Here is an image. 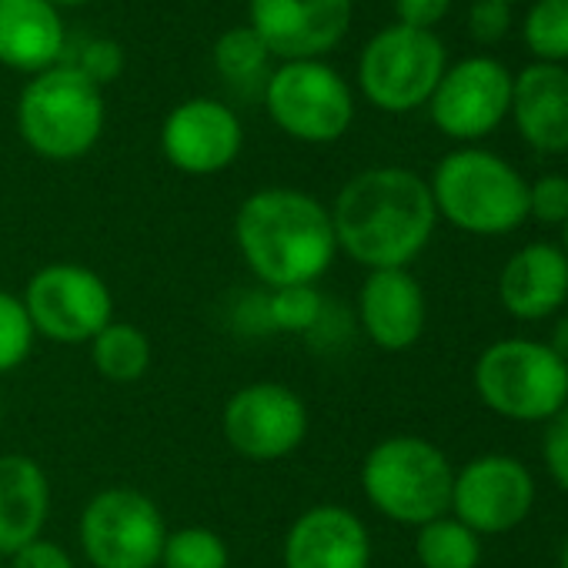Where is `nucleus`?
Listing matches in <instances>:
<instances>
[{
  "mask_svg": "<svg viewBox=\"0 0 568 568\" xmlns=\"http://www.w3.org/2000/svg\"><path fill=\"white\" fill-rule=\"evenodd\" d=\"M328 211L338 254L368 271L408 267L432 244L438 224L428 181L395 164L368 168L345 181Z\"/></svg>",
  "mask_w": 568,
  "mask_h": 568,
  "instance_id": "f257e3e1",
  "label": "nucleus"
},
{
  "mask_svg": "<svg viewBox=\"0 0 568 568\" xmlns=\"http://www.w3.org/2000/svg\"><path fill=\"white\" fill-rule=\"evenodd\" d=\"M234 244L264 288L318 284L338 257L332 211L298 187H261L234 214Z\"/></svg>",
  "mask_w": 568,
  "mask_h": 568,
  "instance_id": "f03ea898",
  "label": "nucleus"
},
{
  "mask_svg": "<svg viewBox=\"0 0 568 568\" xmlns=\"http://www.w3.org/2000/svg\"><path fill=\"white\" fill-rule=\"evenodd\" d=\"M438 217L475 237H501L528 217V181L515 164L485 151L458 148L435 164L428 181Z\"/></svg>",
  "mask_w": 568,
  "mask_h": 568,
  "instance_id": "7ed1b4c3",
  "label": "nucleus"
},
{
  "mask_svg": "<svg viewBox=\"0 0 568 568\" xmlns=\"http://www.w3.org/2000/svg\"><path fill=\"white\" fill-rule=\"evenodd\" d=\"M455 465L448 455L418 435H388L368 448L362 462V491L368 505L408 528H422L452 508Z\"/></svg>",
  "mask_w": 568,
  "mask_h": 568,
  "instance_id": "20e7f679",
  "label": "nucleus"
},
{
  "mask_svg": "<svg viewBox=\"0 0 568 568\" xmlns=\"http://www.w3.org/2000/svg\"><path fill=\"white\" fill-rule=\"evenodd\" d=\"M471 385L488 412L508 422H551L568 405V365L535 338H501L481 348Z\"/></svg>",
  "mask_w": 568,
  "mask_h": 568,
  "instance_id": "39448f33",
  "label": "nucleus"
},
{
  "mask_svg": "<svg viewBox=\"0 0 568 568\" xmlns=\"http://www.w3.org/2000/svg\"><path fill=\"white\" fill-rule=\"evenodd\" d=\"M104 114L101 88L71 64H58L21 91L18 131L38 158L78 161L101 141Z\"/></svg>",
  "mask_w": 568,
  "mask_h": 568,
  "instance_id": "423d86ee",
  "label": "nucleus"
},
{
  "mask_svg": "<svg viewBox=\"0 0 568 568\" xmlns=\"http://www.w3.org/2000/svg\"><path fill=\"white\" fill-rule=\"evenodd\" d=\"M158 501L131 485H111L88 498L78 538L91 568H158L168 538Z\"/></svg>",
  "mask_w": 568,
  "mask_h": 568,
  "instance_id": "0eeeda50",
  "label": "nucleus"
},
{
  "mask_svg": "<svg viewBox=\"0 0 568 568\" xmlns=\"http://www.w3.org/2000/svg\"><path fill=\"white\" fill-rule=\"evenodd\" d=\"M445 68V44L435 38V31L392 24L365 44L358 84L378 111L408 114L432 101Z\"/></svg>",
  "mask_w": 568,
  "mask_h": 568,
  "instance_id": "6e6552de",
  "label": "nucleus"
},
{
  "mask_svg": "<svg viewBox=\"0 0 568 568\" xmlns=\"http://www.w3.org/2000/svg\"><path fill=\"white\" fill-rule=\"evenodd\" d=\"M271 121L302 144H335L355 121L348 81L322 61H284L264 84Z\"/></svg>",
  "mask_w": 568,
  "mask_h": 568,
  "instance_id": "1a4fd4ad",
  "label": "nucleus"
},
{
  "mask_svg": "<svg viewBox=\"0 0 568 568\" xmlns=\"http://www.w3.org/2000/svg\"><path fill=\"white\" fill-rule=\"evenodd\" d=\"M21 298L34 332L58 345H88L114 322L111 284L78 261H51L38 267Z\"/></svg>",
  "mask_w": 568,
  "mask_h": 568,
  "instance_id": "9d476101",
  "label": "nucleus"
},
{
  "mask_svg": "<svg viewBox=\"0 0 568 568\" xmlns=\"http://www.w3.org/2000/svg\"><path fill=\"white\" fill-rule=\"evenodd\" d=\"M312 428L305 398L284 382H251L237 388L221 412V432L234 455L271 465L295 455Z\"/></svg>",
  "mask_w": 568,
  "mask_h": 568,
  "instance_id": "9b49d317",
  "label": "nucleus"
},
{
  "mask_svg": "<svg viewBox=\"0 0 568 568\" xmlns=\"http://www.w3.org/2000/svg\"><path fill=\"white\" fill-rule=\"evenodd\" d=\"M535 508V478L515 455H478L455 471L452 508L478 538L518 528Z\"/></svg>",
  "mask_w": 568,
  "mask_h": 568,
  "instance_id": "f8f14e48",
  "label": "nucleus"
},
{
  "mask_svg": "<svg viewBox=\"0 0 568 568\" xmlns=\"http://www.w3.org/2000/svg\"><path fill=\"white\" fill-rule=\"evenodd\" d=\"M508 108H511V74L501 61L488 54H475L445 68L428 101L432 124L445 138L465 144L488 138L508 118Z\"/></svg>",
  "mask_w": 568,
  "mask_h": 568,
  "instance_id": "ddd939ff",
  "label": "nucleus"
},
{
  "mask_svg": "<svg viewBox=\"0 0 568 568\" xmlns=\"http://www.w3.org/2000/svg\"><path fill=\"white\" fill-rule=\"evenodd\" d=\"M352 24V0H251V28L271 58L318 61Z\"/></svg>",
  "mask_w": 568,
  "mask_h": 568,
  "instance_id": "4468645a",
  "label": "nucleus"
},
{
  "mask_svg": "<svg viewBox=\"0 0 568 568\" xmlns=\"http://www.w3.org/2000/svg\"><path fill=\"white\" fill-rule=\"evenodd\" d=\"M244 148V128L237 114L211 98H191L178 104L161 124V151L168 164L191 178L227 171Z\"/></svg>",
  "mask_w": 568,
  "mask_h": 568,
  "instance_id": "2eb2a0df",
  "label": "nucleus"
},
{
  "mask_svg": "<svg viewBox=\"0 0 568 568\" xmlns=\"http://www.w3.org/2000/svg\"><path fill=\"white\" fill-rule=\"evenodd\" d=\"M284 568H372V531L358 511L322 501L305 508L284 531Z\"/></svg>",
  "mask_w": 568,
  "mask_h": 568,
  "instance_id": "dca6fc26",
  "label": "nucleus"
},
{
  "mask_svg": "<svg viewBox=\"0 0 568 568\" xmlns=\"http://www.w3.org/2000/svg\"><path fill=\"white\" fill-rule=\"evenodd\" d=\"M358 325L382 352H408L422 342L428 325V298L408 267L368 271L358 288Z\"/></svg>",
  "mask_w": 568,
  "mask_h": 568,
  "instance_id": "f3484780",
  "label": "nucleus"
},
{
  "mask_svg": "<svg viewBox=\"0 0 568 568\" xmlns=\"http://www.w3.org/2000/svg\"><path fill=\"white\" fill-rule=\"evenodd\" d=\"M498 302L518 322H548L568 302V257L551 241L518 247L498 271Z\"/></svg>",
  "mask_w": 568,
  "mask_h": 568,
  "instance_id": "a211bd4d",
  "label": "nucleus"
},
{
  "mask_svg": "<svg viewBox=\"0 0 568 568\" xmlns=\"http://www.w3.org/2000/svg\"><path fill=\"white\" fill-rule=\"evenodd\" d=\"M518 138L541 154H568V71L565 64H528L511 78L508 108Z\"/></svg>",
  "mask_w": 568,
  "mask_h": 568,
  "instance_id": "6ab92c4d",
  "label": "nucleus"
},
{
  "mask_svg": "<svg viewBox=\"0 0 568 568\" xmlns=\"http://www.w3.org/2000/svg\"><path fill=\"white\" fill-rule=\"evenodd\" d=\"M51 518V478L21 452L0 455V558L44 535Z\"/></svg>",
  "mask_w": 568,
  "mask_h": 568,
  "instance_id": "aec40b11",
  "label": "nucleus"
},
{
  "mask_svg": "<svg viewBox=\"0 0 568 568\" xmlns=\"http://www.w3.org/2000/svg\"><path fill=\"white\" fill-rule=\"evenodd\" d=\"M68 34L64 21L48 0H0V64L14 71L58 68Z\"/></svg>",
  "mask_w": 568,
  "mask_h": 568,
  "instance_id": "412c9836",
  "label": "nucleus"
},
{
  "mask_svg": "<svg viewBox=\"0 0 568 568\" xmlns=\"http://www.w3.org/2000/svg\"><path fill=\"white\" fill-rule=\"evenodd\" d=\"M91 365L111 385H134L151 368V338L131 322H111L91 342Z\"/></svg>",
  "mask_w": 568,
  "mask_h": 568,
  "instance_id": "4be33fe9",
  "label": "nucleus"
},
{
  "mask_svg": "<svg viewBox=\"0 0 568 568\" xmlns=\"http://www.w3.org/2000/svg\"><path fill=\"white\" fill-rule=\"evenodd\" d=\"M415 558L422 568H478L481 538L455 515H442L418 528Z\"/></svg>",
  "mask_w": 568,
  "mask_h": 568,
  "instance_id": "5701e85b",
  "label": "nucleus"
},
{
  "mask_svg": "<svg viewBox=\"0 0 568 568\" xmlns=\"http://www.w3.org/2000/svg\"><path fill=\"white\" fill-rule=\"evenodd\" d=\"M158 568H231V548L207 525H181L168 531Z\"/></svg>",
  "mask_w": 568,
  "mask_h": 568,
  "instance_id": "b1692460",
  "label": "nucleus"
},
{
  "mask_svg": "<svg viewBox=\"0 0 568 568\" xmlns=\"http://www.w3.org/2000/svg\"><path fill=\"white\" fill-rule=\"evenodd\" d=\"M525 48L541 64L568 61V0H535L525 14Z\"/></svg>",
  "mask_w": 568,
  "mask_h": 568,
  "instance_id": "393cba45",
  "label": "nucleus"
},
{
  "mask_svg": "<svg viewBox=\"0 0 568 568\" xmlns=\"http://www.w3.org/2000/svg\"><path fill=\"white\" fill-rule=\"evenodd\" d=\"M267 61H271V54H267L264 41L254 34L251 24L247 28L224 31L217 38V44H214V64H217V71L224 74V81H231L237 88H247V84L261 81L264 71H267Z\"/></svg>",
  "mask_w": 568,
  "mask_h": 568,
  "instance_id": "a878e982",
  "label": "nucleus"
},
{
  "mask_svg": "<svg viewBox=\"0 0 568 568\" xmlns=\"http://www.w3.org/2000/svg\"><path fill=\"white\" fill-rule=\"evenodd\" d=\"M325 318V298L318 284H292V288H271L267 322L281 335H308Z\"/></svg>",
  "mask_w": 568,
  "mask_h": 568,
  "instance_id": "bb28decb",
  "label": "nucleus"
},
{
  "mask_svg": "<svg viewBox=\"0 0 568 568\" xmlns=\"http://www.w3.org/2000/svg\"><path fill=\"white\" fill-rule=\"evenodd\" d=\"M38 332L24 308V298L0 288V375L18 372L34 352Z\"/></svg>",
  "mask_w": 568,
  "mask_h": 568,
  "instance_id": "cd10ccee",
  "label": "nucleus"
},
{
  "mask_svg": "<svg viewBox=\"0 0 568 568\" xmlns=\"http://www.w3.org/2000/svg\"><path fill=\"white\" fill-rule=\"evenodd\" d=\"M528 217L538 224L561 227L568 221V178L565 174H541L528 184Z\"/></svg>",
  "mask_w": 568,
  "mask_h": 568,
  "instance_id": "c85d7f7f",
  "label": "nucleus"
},
{
  "mask_svg": "<svg viewBox=\"0 0 568 568\" xmlns=\"http://www.w3.org/2000/svg\"><path fill=\"white\" fill-rule=\"evenodd\" d=\"M71 68L81 71L98 88H104V84H111V81L121 78V71H124V51H121V44H114L108 38H94V41H88L78 51V58L71 61Z\"/></svg>",
  "mask_w": 568,
  "mask_h": 568,
  "instance_id": "c756f323",
  "label": "nucleus"
},
{
  "mask_svg": "<svg viewBox=\"0 0 568 568\" xmlns=\"http://www.w3.org/2000/svg\"><path fill=\"white\" fill-rule=\"evenodd\" d=\"M541 458H545V468H548L551 481L568 495V405L545 425Z\"/></svg>",
  "mask_w": 568,
  "mask_h": 568,
  "instance_id": "7c9ffc66",
  "label": "nucleus"
},
{
  "mask_svg": "<svg viewBox=\"0 0 568 568\" xmlns=\"http://www.w3.org/2000/svg\"><path fill=\"white\" fill-rule=\"evenodd\" d=\"M511 28V8L501 0H475L468 11V34L478 44H495Z\"/></svg>",
  "mask_w": 568,
  "mask_h": 568,
  "instance_id": "2f4dec72",
  "label": "nucleus"
},
{
  "mask_svg": "<svg viewBox=\"0 0 568 568\" xmlns=\"http://www.w3.org/2000/svg\"><path fill=\"white\" fill-rule=\"evenodd\" d=\"M8 561H11L8 568H78L74 555L64 545H58V541H51L44 535L28 541L24 548H18Z\"/></svg>",
  "mask_w": 568,
  "mask_h": 568,
  "instance_id": "473e14b6",
  "label": "nucleus"
},
{
  "mask_svg": "<svg viewBox=\"0 0 568 568\" xmlns=\"http://www.w3.org/2000/svg\"><path fill=\"white\" fill-rule=\"evenodd\" d=\"M448 11H452V0H395L398 24L418 28V31H432L438 21H445Z\"/></svg>",
  "mask_w": 568,
  "mask_h": 568,
  "instance_id": "72a5a7b5",
  "label": "nucleus"
},
{
  "mask_svg": "<svg viewBox=\"0 0 568 568\" xmlns=\"http://www.w3.org/2000/svg\"><path fill=\"white\" fill-rule=\"evenodd\" d=\"M545 345L568 365V315H558V318L551 322V335H548Z\"/></svg>",
  "mask_w": 568,
  "mask_h": 568,
  "instance_id": "f704fd0d",
  "label": "nucleus"
},
{
  "mask_svg": "<svg viewBox=\"0 0 568 568\" xmlns=\"http://www.w3.org/2000/svg\"><path fill=\"white\" fill-rule=\"evenodd\" d=\"M54 8H78V4H88V0H48Z\"/></svg>",
  "mask_w": 568,
  "mask_h": 568,
  "instance_id": "c9c22d12",
  "label": "nucleus"
},
{
  "mask_svg": "<svg viewBox=\"0 0 568 568\" xmlns=\"http://www.w3.org/2000/svg\"><path fill=\"white\" fill-rule=\"evenodd\" d=\"M558 568H568V538L561 545V555H558Z\"/></svg>",
  "mask_w": 568,
  "mask_h": 568,
  "instance_id": "e433bc0d",
  "label": "nucleus"
},
{
  "mask_svg": "<svg viewBox=\"0 0 568 568\" xmlns=\"http://www.w3.org/2000/svg\"><path fill=\"white\" fill-rule=\"evenodd\" d=\"M561 251H565V257H568V221L561 224Z\"/></svg>",
  "mask_w": 568,
  "mask_h": 568,
  "instance_id": "4c0bfd02",
  "label": "nucleus"
},
{
  "mask_svg": "<svg viewBox=\"0 0 568 568\" xmlns=\"http://www.w3.org/2000/svg\"><path fill=\"white\" fill-rule=\"evenodd\" d=\"M4 415H8V408H4V392H0V428H4Z\"/></svg>",
  "mask_w": 568,
  "mask_h": 568,
  "instance_id": "58836bf2",
  "label": "nucleus"
},
{
  "mask_svg": "<svg viewBox=\"0 0 568 568\" xmlns=\"http://www.w3.org/2000/svg\"><path fill=\"white\" fill-rule=\"evenodd\" d=\"M501 4H508V8H511V4H518V0H501Z\"/></svg>",
  "mask_w": 568,
  "mask_h": 568,
  "instance_id": "ea45409f",
  "label": "nucleus"
},
{
  "mask_svg": "<svg viewBox=\"0 0 568 568\" xmlns=\"http://www.w3.org/2000/svg\"><path fill=\"white\" fill-rule=\"evenodd\" d=\"M0 568H8V565H4V558H0Z\"/></svg>",
  "mask_w": 568,
  "mask_h": 568,
  "instance_id": "a19ab883",
  "label": "nucleus"
}]
</instances>
